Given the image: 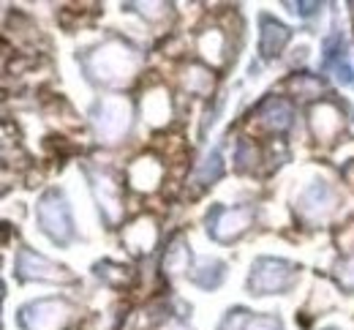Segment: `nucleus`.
<instances>
[{
	"mask_svg": "<svg viewBox=\"0 0 354 330\" xmlns=\"http://www.w3.org/2000/svg\"><path fill=\"white\" fill-rule=\"evenodd\" d=\"M93 126L106 142H118L131 126V109L123 98H101L93 107Z\"/></svg>",
	"mask_w": 354,
	"mask_h": 330,
	"instance_id": "obj_6",
	"label": "nucleus"
},
{
	"mask_svg": "<svg viewBox=\"0 0 354 330\" xmlns=\"http://www.w3.org/2000/svg\"><path fill=\"white\" fill-rule=\"evenodd\" d=\"M262 118L272 131H286V129H292L295 109L286 98H267L265 107H262Z\"/></svg>",
	"mask_w": 354,
	"mask_h": 330,
	"instance_id": "obj_12",
	"label": "nucleus"
},
{
	"mask_svg": "<svg viewBox=\"0 0 354 330\" xmlns=\"http://www.w3.org/2000/svg\"><path fill=\"white\" fill-rule=\"evenodd\" d=\"M36 216H39L41 230L57 246H68L77 237V227H74V219H71V208H68V202H66V196L60 191L55 189L46 191L44 196L39 199Z\"/></svg>",
	"mask_w": 354,
	"mask_h": 330,
	"instance_id": "obj_1",
	"label": "nucleus"
},
{
	"mask_svg": "<svg viewBox=\"0 0 354 330\" xmlns=\"http://www.w3.org/2000/svg\"><path fill=\"white\" fill-rule=\"evenodd\" d=\"M169 330H185V328H180V325H172V328H169Z\"/></svg>",
	"mask_w": 354,
	"mask_h": 330,
	"instance_id": "obj_21",
	"label": "nucleus"
},
{
	"mask_svg": "<svg viewBox=\"0 0 354 330\" xmlns=\"http://www.w3.org/2000/svg\"><path fill=\"white\" fill-rule=\"evenodd\" d=\"M335 282L344 292H354V254L335 265Z\"/></svg>",
	"mask_w": 354,
	"mask_h": 330,
	"instance_id": "obj_16",
	"label": "nucleus"
},
{
	"mask_svg": "<svg viewBox=\"0 0 354 330\" xmlns=\"http://www.w3.org/2000/svg\"><path fill=\"white\" fill-rule=\"evenodd\" d=\"M85 66H88L90 77H95L101 82H118V80L131 74L133 66H136V57H133V52L126 44L106 42L104 47H98L85 60Z\"/></svg>",
	"mask_w": 354,
	"mask_h": 330,
	"instance_id": "obj_3",
	"label": "nucleus"
},
{
	"mask_svg": "<svg viewBox=\"0 0 354 330\" xmlns=\"http://www.w3.org/2000/svg\"><path fill=\"white\" fill-rule=\"evenodd\" d=\"M335 205V194L327 183H313L300 196V210L310 219H324Z\"/></svg>",
	"mask_w": 354,
	"mask_h": 330,
	"instance_id": "obj_11",
	"label": "nucleus"
},
{
	"mask_svg": "<svg viewBox=\"0 0 354 330\" xmlns=\"http://www.w3.org/2000/svg\"><path fill=\"white\" fill-rule=\"evenodd\" d=\"M243 330H283V325L272 314H254V317H248V322H245Z\"/></svg>",
	"mask_w": 354,
	"mask_h": 330,
	"instance_id": "obj_18",
	"label": "nucleus"
},
{
	"mask_svg": "<svg viewBox=\"0 0 354 330\" xmlns=\"http://www.w3.org/2000/svg\"><path fill=\"white\" fill-rule=\"evenodd\" d=\"M322 68L335 77L341 85H354V66L349 60V47L341 33H333L322 47Z\"/></svg>",
	"mask_w": 354,
	"mask_h": 330,
	"instance_id": "obj_8",
	"label": "nucleus"
},
{
	"mask_svg": "<svg viewBox=\"0 0 354 330\" xmlns=\"http://www.w3.org/2000/svg\"><path fill=\"white\" fill-rule=\"evenodd\" d=\"M188 262H191V251H188V246L175 243V246L167 251V257H164V271H167L169 276H180V273L188 271Z\"/></svg>",
	"mask_w": 354,
	"mask_h": 330,
	"instance_id": "obj_15",
	"label": "nucleus"
},
{
	"mask_svg": "<svg viewBox=\"0 0 354 330\" xmlns=\"http://www.w3.org/2000/svg\"><path fill=\"white\" fill-rule=\"evenodd\" d=\"M295 14H300V17H310V14H316L319 11V3H286Z\"/></svg>",
	"mask_w": 354,
	"mask_h": 330,
	"instance_id": "obj_20",
	"label": "nucleus"
},
{
	"mask_svg": "<svg viewBox=\"0 0 354 330\" xmlns=\"http://www.w3.org/2000/svg\"><path fill=\"white\" fill-rule=\"evenodd\" d=\"M90 186H93V194L98 199V208L104 213L106 221H118L120 216V186L106 175V172H90Z\"/></svg>",
	"mask_w": 354,
	"mask_h": 330,
	"instance_id": "obj_9",
	"label": "nucleus"
},
{
	"mask_svg": "<svg viewBox=\"0 0 354 330\" xmlns=\"http://www.w3.org/2000/svg\"><path fill=\"white\" fill-rule=\"evenodd\" d=\"M17 276L25 282H74V276L63 265L49 262L30 248H22L17 254Z\"/></svg>",
	"mask_w": 354,
	"mask_h": 330,
	"instance_id": "obj_7",
	"label": "nucleus"
},
{
	"mask_svg": "<svg viewBox=\"0 0 354 330\" xmlns=\"http://www.w3.org/2000/svg\"><path fill=\"white\" fill-rule=\"evenodd\" d=\"M289 39H292V30H289L283 22H278V19H272V17H262L259 52H262V57H265V60L278 57V55L283 52V47L289 44Z\"/></svg>",
	"mask_w": 354,
	"mask_h": 330,
	"instance_id": "obj_10",
	"label": "nucleus"
},
{
	"mask_svg": "<svg viewBox=\"0 0 354 330\" xmlns=\"http://www.w3.org/2000/svg\"><path fill=\"white\" fill-rule=\"evenodd\" d=\"M245 322H248V311H245V309H234V311L226 314L221 330H243Z\"/></svg>",
	"mask_w": 354,
	"mask_h": 330,
	"instance_id": "obj_19",
	"label": "nucleus"
},
{
	"mask_svg": "<svg viewBox=\"0 0 354 330\" xmlns=\"http://www.w3.org/2000/svg\"><path fill=\"white\" fill-rule=\"evenodd\" d=\"M297 265L286 262V259H275V257H259L251 268L248 276V289L254 295H275V292H286L297 282Z\"/></svg>",
	"mask_w": 354,
	"mask_h": 330,
	"instance_id": "obj_2",
	"label": "nucleus"
},
{
	"mask_svg": "<svg viewBox=\"0 0 354 330\" xmlns=\"http://www.w3.org/2000/svg\"><path fill=\"white\" fill-rule=\"evenodd\" d=\"M95 276L109 284H123L129 282L131 273H129V268H120V265H112V262H101V265H95Z\"/></svg>",
	"mask_w": 354,
	"mask_h": 330,
	"instance_id": "obj_17",
	"label": "nucleus"
},
{
	"mask_svg": "<svg viewBox=\"0 0 354 330\" xmlns=\"http://www.w3.org/2000/svg\"><path fill=\"white\" fill-rule=\"evenodd\" d=\"M226 276V265L221 259H202L196 271H191V282L202 289H216Z\"/></svg>",
	"mask_w": 354,
	"mask_h": 330,
	"instance_id": "obj_13",
	"label": "nucleus"
},
{
	"mask_svg": "<svg viewBox=\"0 0 354 330\" xmlns=\"http://www.w3.org/2000/svg\"><path fill=\"white\" fill-rule=\"evenodd\" d=\"M221 175H223L221 147H213V150L205 156V161L199 164V169H196V181H199V183H216Z\"/></svg>",
	"mask_w": 354,
	"mask_h": 330,
	"instance_id": "obj_14",
	"label": "nucleus"
},
{
	"mask_svg": "<svg viewBox=\"0 0 354 330\" xmlns=\"http://www.w3.org/2000/svg\"><path fill=\"white\" fill-rule=\"evenodd\" d=\"M254 221V208L237 205V208H221L216 205L207 213V235L218 243H232L243 235Z\"/></svg>",
	"mask_w": 354,
	"mask_h": 330,
	"instance_id": "obj_4",
	"label": "nucleus"
},
{
	"mask_svg": "<svg viewBox=\"0 0 354 330\" xmlns=\"http://www.w3.org/2000/svg\"><path fill=\"white\" fill-rule=\"evenodd\" d=\"M71 317V306L60 297H46L28 303L19 311V325L25 330H60L66 325V320Z\"/></svg>",
	"mask_w": 354,
	"mask_h": 330,
	"instance_id": "obj_5",
	"label": "nucleus"
},
{
	"mask_svg": "<svg viewBox=\"0 0 354 330\" xmlns=\"http://www.w3.org/2000/svg\"><path fill=\"white\" fill-rule=\"evenodd\" d=\"M327 330H335V328H327Z\"/></svg>",
	"mask_w": 354,
	"mask_h": 330,
	"instance_id": "obj_22",
	"label": "nucleus"
}]
</instances>
